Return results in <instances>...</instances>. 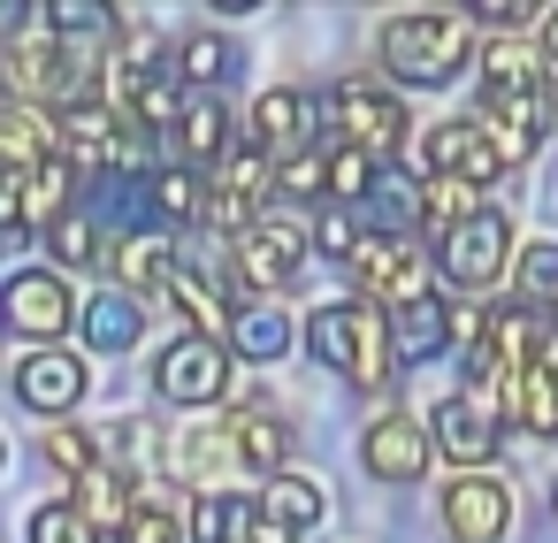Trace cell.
<instances>
[{
  "instance_id": "17",
  "label": "cell",
  "mask_w": 558,
  "mask_h": 543,
  "mask_svg": "<svg viewBox=\"0 0 558 543\" xmlns=\"http://www.w3.org/2000/svg\"><path fill=\"white\" fill-rule=\"evenodd\" d=\"M436 444H444L459 467H482V459L497 451V413H482V406L459 390V398L436 406Z\"/></svg>"
},
{
  "instance_id": "34",
  "label": "cell",
  "mask_w": 558,
  "mask_h": 543,
  "mask_svg": "<svg viewBox=\"0 0 558 543\" xmlns=\"http://www.w3.org/2000/svg\"><path fill=\"white\" fill-rule=\"evenodd\" d=\"M47 253H54V268H93V261H100V238H93V222L70 215V222L47 230Z\"/></svg>"
},
{
  "instance_id": "18",
  "label": "cell",
  "mask_w": 558,
  "mask_h": 543,
  "mask_svg": "<svg viewBox=\"0 0 558 543\" xmlns=\"http://www.w3.org/2000/svg\"><path fill=\"white\" fill-rule=\"evenodd\" d=\"M177 238L169 230H138V238H123V253H116V276H123V291H169L177 283Z\"/></svg>"
},
{
  "instance_id": "31",
  "label": "cell",
  "mask_w": 558,
  "mask_h": 543,
  "mask_svg": "<svg viewBox=\"0 0 558 543\" xmlns=\"http://www.w3.org/2000/svg\"><path fill=\"white\" fill-rule=\"evenodd\" d=\"M314 253H329V261H360L367 253L352 207H314Z\"/></svg>"
},
{
  "instance_id": "23",
  "label": "cell",
  "mask_w": 558,
  "mask_h": 543,
  "mask_svg": "<svg viewBox=\"0 0 558 543\" xmlns=\"http://www.w3.org/2000/svg\"><path fill=\"white\" fill-rule=\"evenodd\" d=\"M390 337H398V360H436V352L451 345V314H444L436 299H421V306L390 314Z\"/></svg>"
},
{
  "instance_id": "10",
  "label": "cell",
  "mask_w": 558,
  "mask_h": 543,
  "mask_svg": "<svg viewBox=\"0 0 558 543\" xmlns=\"http://www.w3.org/2000/svg\"><path fill=\"white\" fill-rule=\"evenodd\" d=\"M505 520H512L505 482H489V474H459V482L444 490V528H451L459 543H497Z\"/></svg>"
},
{
  "instance_id": "9",
  "label": "cell",
  "mask_w": 558,
  "mask_h": 543,
  "mask_svg": "<svg viewBox=\"0 0 558 543\" xmlns=\"http://www.w3.org/2000/svg\"><path fill=\"white\" fill-rule=\"evenodd\" d=\"M421 169H428V177L482 184V177H497V169H505V154H497V138H489L482 123H436V131L421 138Z\"/></svg>"
},
{
  "instance_id": "25",
  "label": "cell",
  "mask_w": 558,
  "mask_h": 543,
  "mask_svg": "<svg viewBox=\"0 0 558 543\" xmlns=\"http://www.w3.org/2000/svg\"><path fill=\"white\" fill-rule=\"evenodd\" d=\"M169 299H177V314H192V322H199V337H215V329L230 337V322H238V306H222V299H215V283H207L199 268H177Z\"/></svg>"
},
{
  "instance_id": "11",
  "label": "cell",
  "mask_w": 558,
  "mask_h": 543,
  "mask_svg": "<svg viewBox=\"0 0 558 543\" xmlns=\"http://www.w3.org/2000/svg\"><path fill=\"white\" fill-rule=\"evenodd\" d=\"M253 146L268 154V161H299V154H314V100L306 93H268L260 108H253Z\"/></svg>"
},
{
  "instance_id": "27",
  "label": "cell",
  "mask_w": 558,
  "mask_h": 543,
  "mask_svg": "<svg viewBox=\"0 0 558 543\" xmlns=\"http://www.w3.org/2000/svg\"><path fill=\"white\" fill-rule=\"evenodd\" d=\"M169 70H177V77H192V85H222V77L238 70V55H230V39L199 32V39H184V47L169 55Z\"/></svg>"
},
{
  "instance_id": "26",
  "label": "cell",
  "mask_w": 558,
  "mask_h": 543,
  "mask_svg": "<svg viewBox=\"0 0 558 543\" xmlns=\"http://www.w3.org/2000/svg\"><path fill=\"white\" fill-rule=\"evenodd\" d=\"M375 184H383V161H375V154H360V146H337V154H329V207L375 200Z\"/></svg>"
},
{
  "instance_id": "12",
  "label": "cell",
  "mask_w": 558,
  "mask_h": 543,
  "mask_svg": "<svg viewBox=\"0 0 558 543\" xmlns=\"http://www.w3.org/2000/svg\"><path fill=\"white\" fill-rule=\"evenodd\" d=\"M9 329H16V337H62V329H70V291H62L54 268L9 276Z\"/></svg>"
},
{
  "instance_id": "7",
  "label": "cell",
  "mask_w": 558,
  "mask_h": 543,
  "mask_svg": "<svg viewBox=\"0 0 558 543\" xmlns=\"http://www.w3.org/2000/svg\"><path fill=\"white\" fill-rule=\"evenodd\" d=\"M62 154L77 161V169H138V146L123 138V116L93 93V100H77V108H62Z\"/></svg>"
},
{
  "instance_id": "30",
  "label": "cell",
  "mask_w": 558,
  "mask_h": 543,
  "mask_svg": "<svg viewBox=\"0 0 558 543\" xmlns=\"http://www.w3.org/2000/svg\"><path fill=\"white\" fill-rule=\"evenodd\" d=\"M154 207L177 215V222H184V215H207V184H199V169H161V177H154Z\"/></svg>"
},
{
  "instance_id": "24",
  "label": "cell",
  "mask_w": 558,
  "mask_h": 543,
  "mask_svg": "<svg viewBox=\"0 0 558 543\" xmlns=\"http://www.w3.org/2000/svg\"><path fill=\"white\" fill-rule=\"evenodd\" d=\"M230 345H238L245 360H283V352H291V322H283L276 306H238Z\"/></svg>"
},
{
  "instance_id": "33",
  "label": "cell",
  "mask_w": 558,
  "mask_h": 543,
  "mask_svg": "<svg viewBox=\"0 0 558 543\" xmlns=\"http://www.w3.org/2000/svg\"><path fill=\"white\" fill-rule=\"evenodd\" d=\"M32 543H100V528L77 505H39L32 512Z\"/></svg>"
},
{
  "instance_id": "29",
  "label": "cell",
  "mask_w": 558,
  "mask_h": 543,
  "mask_svg": "<svg viewBox=\"0 0 558 543\" xmlns=\"http://www.w3.org/2000/svg\"><path fill=\"white\" fill-rule=\"evenodd\" d=\"M512 276H520V306H535V314L558 306V245H527Z\"/></svg>"
},
{
  "instance_id": "5",
  "label": "cell",
  "mask_w": 558,
  "mask_h": 543,
  "mask_svg": "<svg viewBox=\"0 0 558 543\" xmlns=\"http://www.w3.org/2000/svg\"><path fill=\"white\" fill-rule=\"evenodd\" d=\"M222 383H230V352L215 345V337H177L161 360H154V390L169 398V406H215L222 398Z\"/></svg>"
},
{
  "instance_id": "16",
  "label": "cell",
  "mask_w": 558,
  "mask_h": 543,
  "mask_svg": "<svg viewBox=\"0 0 558 543\" xmlns=\"http://www.w3.org/2000/svg\"><path fill=\"white\" fill-rule=\"evenodd\" d=\"M314 520H322V482L314 474H276L268 497H260V535L253 543H299Z\"/></svg>"
},
{
  "instance_id": "1",
  "label": "cell",
  "mask_w": 558,
  "mask_h": 543,
  "mask_svg": "<svg viewBox=\"0 0 558 543\" xmlns=\"http://www.w3.org/2000/svg\"><path fill=\"white\" fill-rule=\"evenodd\" d=\"M482 131L497 138L505 169H520L550 131H558V77H550V55L543 47H489L482 55Z\"/></svg>"
},
{
  "instance_id": "8",
  "label": "cell",
  "mask_w": 558,
  "mask_h": 543,
  "mask_svg": "<svg viewBox=\"0 0 558 543\" xmlns=\"http://www.w3.org/2000/svg\"><path fill=\"white\" fill-rule=\"evenodd\" d=\"M436 261H444V276H451L459 291H489V283L505 276V261H512V222L482 207L466 230H451V238H444V253H436Z\"/></svg>"
},
{
  "instance_id": "21",
  "label": "cell",
  "mask_w": 558,
  "mask_h": 543,
  "mask_svg": "<svg viewBox=\"0 0 558 543\" xmlns=\"http://www.w3.org/2000/svg\"><path fill=\"white\" fill-rule=\"evenodd\" d=\"M192 528H199V543H245V528L260 535V505L245 490H215V497H199Z\"/></svg>"
},
{
  "instance_id": "35",
  "label": "cell",
  "mask_w": 558,
  "mask_h": 543,
  "mask_svg": "<svg viewBox=\"0 0 558 543\" xmlns=\"http://www.w3.org/2000/svg\"><path fill=\"white\" fill-rule=\"evenodd\" d=\"M543 55H550V62H558V9H550V47H543Z\"/></svg>"
},
{
  "instance_id": "4",
  "label": "cell",
  "mask_w": 558,
  "mask_h": 543,
  "mask_svg": "<svg viewBox=\"0 0 558 543\" xmlns=\"http://www.w3.org/2000/svg\"><path fill=\"white\" fill-rule=\"evenodd\" d=\"M352 276H360L367 306H383V314H405V306L436 299L428 291V253L405 245V238H367V253L352 261Z\"/></svg>"
},
{
  "instance_id": "32",
  "label": "cell",
  "mask_w": 558,
  "mask_h": 543,
  "mask_svg": "<svg viewBox=\"0 0 558 543\" xmlns=\"http://www.w3.org/2000/svg\"><path fill=\"white\" fill-rule=\"evenodd\" d=\"M39 451H47V467H62L70 482H85V474L100 467V459H93V436H85V429H70V421H62V429H47V436H39Z\"/></svg>"
},
{
  "instance_id": "13",
  "label": "cell",
  "mask_w": 558,
  "mask_h": 543,
  "mask_svg": "<svg viewBox=\"0 0 558 543\" xmlns=\"http://www.w3.org/2000/svg\"><path fill=\"white\" fill-rule=\"evenodd\" d=\"M360 459H367V474H383V482H413V474L428 467V429H421L413 413H383V421L360 436Z\"/></svg>"
},
{
  "instance_id": "2",
  "label": "cell",
  "mask_w": 558,
  "mask_h": 543,
  "mask_svg": "<svg viewBox=\"0 0 558 543\" xmlns=\"http://www.w3.org/2000/svg\"><path fill=\"white\" fill-rule=\"evenodd\" d=\"M306 345H314L337 375H352L360 390H383V383L398 375V337H390V314H383V306H367V299L322 306V314L306 322Z\"/></svg>"
},
{
  "instance_id": "20",
  "label": "cell",
  "mask_w": 558,
  "mask_h": 543,
  "mask_svg": "<svg viewBox=\"0 0 558 543\" xmlns=\"http://www.w3.org/2000/svg\"><path fill=\"white\" fill-rule=\"evenodd\" d=\"M474 215H482L474 184H459V177H421V230L451 238V230H466Z\"/></svg>"
},
{
  "instance_id": "6",
  "label": "cell",
  "mask_w": 558,
  "mask_h": 543,
  "mask_svg": "<svg viewBox=\"0 0 558 543\" xmlns=\"http://www.w3.org/2000/svg\"><path fill=\"white\" fill-rule=\"evenodd\" d=\"M329 116H337V131H344V146H360V154H398V138H405V108L383 93V85H367V77H344L337 85V100H329Z\"/></svg>"
},
{
  "instance_id": "22",
  "label": "cell",
  "mask_w": 558,
  "mask_h": 543,
  "mask_svg": "<svg viewBox=\"0 0 558 543\" xmlns=\"http://www.w3.org/2000/svg\"><path fill=\"white\" fill-rule=\"evenodd\" d=\"M138 329H146V314H138V299H131V291H100V299H93V314H85L93 352H123V345H138Z\"/></svg>"
},
{
  "instance_id": "28",
  "label": "cell",
  "mask_w": 558,
  "mask_h": 543,
  "mask_svg": "<svg viewBox=\"0 0 558 543\" xmlns=\"http://www.w3.org/2000/svg\"><path fill=\"white\" fill-rule=\"evenodd\" d=\"M184 169H207V161H222V138H230V108H215V100H199L192 116H184Z\"/></svg>"
},
{
  "instance_id": "19",
  "label": "cell",
  "mask_w": 558,
  "mask_h": 543,
  "mask_svg": "<svg viewBox=\"0 0 558 543\" xmlns=\"http://www.w3.org/2000/svg\"><path fill=\"white\" fill-rule=\"evenodd\" d=\"M184 512H199V497H177L169 482H138V512L123 528V543H184Z\"/></svg>"
},
{
  "instance_id": "3",
  "label": "cell",
  "mask_w": 558,
  "mask_h": 543,
  "mask_svg": "<svg viewBox=\"0 0 558 543\" xmlns=\"http://www.w3.org/2000/svg\"><path fill=\"white\" fill-rule=\"evenodd\" d=\"M466 16H451V9H413V16H390L383 24V70L398 77V85H451L459 70H466Z\"/></svg>"
},
{
  "instance_id": "14",
  "label": "cell",
  "mask_w": 558,
  "mask_h": 543,
  "mask_svg": "<svg viewBox=\"0 0 558 543\" xmlns=\"http://www.w3.org/2000/svg\"><path fill=\"white\" fill-rule=\"evenodd\" d=\"M16 398H24L32 413H70V406L85 398V360H77V352H24Z\"/></svg>"
},
{
  "instance_id": "36",
  "label": "cell",
  "mask_w": 558,
  "mask_h": 543,
  "mask_svg": "<svg viewBox=\"0 0 558 543\" xmlns=\"http://www.w3.org/2000/svg\"><path fill=\"white\" fill-rule=\"evenodd\" d=\"M550 512H558V490H550Z\"/></svg>"
},
{
  "instance_id": "15",
  "label": "cell",
  "mask_w": 558,
  "mask_h": 543,
  "mask_svg": "<svg viewBox=\"0 0 558 543\" xmlns=\"http://www.w3.org/2000/svg\"><path fill=\"white\" fill-rule=\"evenodd\" d=\"M222 429H230V444H238V459H245L253 474H268V482L283 474V459H291V421H283V413H276L268 398L238 406V413H230Z\"/></svg>"
}]
</instances>
